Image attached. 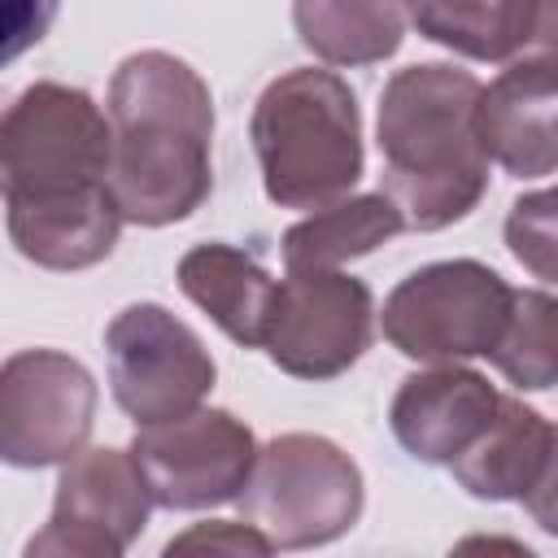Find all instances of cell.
<instances>
[{"label":"cell","mask_w":558,"mask_h":558,"mask_svg":"<svg viewBox=\"0 0 558 558\" xmlns=\"http://www.w3.org/2000/svg\"><path fill=\"white\" fill-rule=\"evenodd\" d=\"M262 187L283 209H323L362 179V113L336 70L296 65L270 78L248 118Z\"/></svg>","instance_id":"3"},{"label":"cell","mask_w":558,"mask_h":558,"mask_svg":"<svg viewBox=\"0 0 558 558\" xmlns=\"http://www.w3.org/2000/svg\"><path fill=\"white\" fill-rule=\"evenodd\" d=\"M514 288L484 262L453 257L410 270L384 301V340L414 362H466L488 357Z\"/></svg>","instance_id":"6"},{"label":"cell","mask_w":558,"mask_h":558,"mask_svg":"<svg viewBox=\"0 0 558 558\" xmlns=\"http://www.w3.org/2000/svg\"><path fill=\"white\" fill-rule=\"evenodd\" d=\"M96 418L92 371L57 349H22L0 371V458L9 466L70 462Z\"/></svg>","instance_id":"10"},{"label":"cell","mask_w":558,"mask_h":558,"mask_svg":"<svg viewBox=\"0 0 558 558\" xmlns=\"http://www.w3.org/2000/svg\"><path fill=\"white\" fill-rule=\"evenodd\" d=\"M523 506L532 514V523H541L545 532L558 536V423L549 432V449H545V462L532 480V488L523 493Z\"/></svg>","instance_id":"25"},{"label":"cell","mask_w":558,"mask_h":558,"mask_svg":"<svg viewBox=\"0 0 558 558\" xmlns=\"http://www.w3.org/2000/svg\"><path fill=\"white\" fill-rule=\"evenodd\" d=\"M275 545L266 541L262 527L253 523H231V519H209L187 527L166 545V554H270Z\"/></svg>","instance_id":"22"},{"label":"cell","mask_w":558,"mask_h":558,"mask_svg":"<svg viewBox=\"0 0 558 558\" xmlns=\"http://www.w3.org/2000/svg\"><path fill=\"white\" fill-rule=\"evenodd\" d=\"M105 357L113 401L140 427L196 410L218 379L205 340L157 301H135L109 318Z\"/></svg>","instance_id":"7"},{"label":"cell","mask_w":558,"mask_h":558,"mask_svg":"<svg viewBox=\"0 0 558 558\" xmlns=\"http://www.w3.org/2000/svg\"><path fill=\"white\" fill-rule=\"evenodd\" d=\"M109 187L135 227H170L214 187V96L174 52H131L109 78Z\"/></svg>","instance_id":"1"},{"label":"cell","mask_w":558,"mask_h":558,"mask_svg":"<svg viewBox=\"0 0 558 558\" xmlns=\"http://www.w3.org/2000/svg\"><path fill=\"white\" fill-rule=\"evenodd\" d=\"M13 248L44 270H87L105 262L122 231V209L109 183H87L57 196L4 201Z\"/></svg>","instance_id":"13"},{"label":"cell","mask_w":558,"mask_h":558,"mask_svg":"<svg viewBox=\"0 0 558 558\" xmlns=\"http://www.w3.org/2000/svg\"><path fill=\"white\" fill-rule=\"evenodd\" d=\"M532 0H410L423 39L471 61H514L527 44Z\"/></svg>","instance_id":"19"},{"label":"cell","mask_w":558,"mask_h":558,"mask_svg":"<svg viewBox=\"0 0 558 558\" xmlns=\"http://www.w3.org/2000/svg\"><path fill=\"white\" fill-rule=\"evenodd\" d=\"M497 401L501 392L480 371L458 362H432L427 371L401 379L388 405V427L410 458L449 466L493 423Z\"/></svg>","instance_id":"12"},{"label":"cell","mask_w":558,"mask_h":558,"mask_svg":"<svg viewBox=\"0 0 558 558\" xmlns=\"http://www.w3.org/2000/svg\"><path fill=\"white\" fill-rule=\"evenodd\" d=\"M131 458L148 480V493L166 510H209L240 501L257 440L231 410H187L166 423H148L131 440Z\"/></svg>","instance_id":"9"},{"label":"cell","mask_w":558,"mask_h":558,"mask_svg":"<svg viewBox=\"0 0 558 558\" xmlns=\"http://www.w3.org/2000/svg\"><path fill=\"white\" fill-rule=\"evenodd\" d=\"M484 83L471 70L423 61L384 83L379 96V192L405 231H440L466 218L488 192V153L475 131Z\"/></svg>","instance_id":"2"},{"label":"cell","mask_w":558,"mask_h":558,"mask_svg":"<svg viewBox=\"0 0 558 558\" xmlns=\"http://www.w3.org/2000/svg\"><path fill=\"white\" fill-rule=\"evenodd\" d=\"M549 432L554 423H545L532 405H523L519 397H501L493 423L475 436L471 449L449 462V471L480 501H523L545 462Z\"/></svg>","instance_id":"16"},{"label":"cell","mask_w":558,"mask_h":558,"mask_svg":"<svg viewBox=\"0 0 558 558\" xmlns=\"http://www.w3.org/2000/svg\"><path fill=\"white\" fill-rule=\"evenodd\" d=\"M61 0H4V61H17L31 44H39L57 17Z\"/></svg>","instance_id":"23"},{"label":"cell","mask_w":558,"mask_h":558,"mask_svg":"<svg viewBox=\"0 0 558 558\" xmlns=\"http://www.w3.org/2000/svg\"><path fill=\"white\" fill-rule=\"evenodd\" d=\"M362 501L366 484L357 462L314 432H283L262 445L240 493L244 519L262 527L275 549H310L344 536L362 519Z\"/></svg>","instance_id":"4"},{"label":"cell","mask_w":558,"mask_h":558,"mask_svg":"<svg viewBox=\"0 0 558 558\" xmlns=\"http://www.w3.org/2000/svg\"><path fill=\"white\" fill-rule=\"evenodd\" d=\"M153 506L131 449H78L61 466L52 514L26 541V558H118L144 532Z\"/></svg>","instance_id":"11"},{"label":"cell","mask_w":558,"mask_h":558,"mask_svg":"<svg viewBox=\"0 0 558 558\" xmlns=\"http://www.w3.org/2000/svg\"><path fill=\"white\" fill-rule=\"evenodd\" d=\"M510 65H536L558 74V0H532L527 44Z\"/></svg>","instance_id":"24"},{"label":"cell","mask_w":558,"mask_h":558,"mask_svg":"<svg viewBox=\"0 0 558 558\" xmlns=\"http://www.w3.org/2000/svg\"><path fill=\"white\" fill-rule=\"evenodd\" d=\"M488 357L523 392L554 388L558 384V296L519 288Z\"/></svg>","instance_id":"20"},{"label":"cell","mask_w":558,"mask_h":558,"mask_svg":"<svg viewBox=\"0 0 558 558\" xmlns=\"http://www.w3.org/2000/svg\"><path fill=\"white\" fill-rule=\"evenodd\" d=\"M506 248L523 270L558 283V187L527 192L506 214Z\"/></svg>","instance_id":"21"},{"label":"cell","mask_w":558,"mask_h":558,"mask_svg":"<svg viewBox=\"0 0 558 558\" xmlns=\"http://www.w3.org/2000/svg\"><path fill=\"white\" fill-rule=\"evenodd\" d=\"M179 288L192 305H201L235 344L257 349L266 340V318L275 305V279L266 266L222 240L196 244L179 257Z\"/></svg>","instance_id":"15"},{"label":"cell","mask_w":558,"mask_h":558,"mask_svg":"<svg viewBox=\"0 0 558 558\" xmlns=\"http://www.w3.org/2000/svg\"><path fill=\"white\" fill-rule=\"evenodd\" d=\"M397 231H405V222L384 192L340 196L283 231V266H340L349 257L375 253Z\"/></svg>","instance_id":"18"},{"label":"cell","mask_w":558,"mask_h":558,"mask_svg":"<svg viewBox=\"0 0 558 558\" xmlns=\"http://www.w3.org/2000/svg\"><path fill=\"white\" fill-rule=\"evenodd\" d=\"M113 122L83 87L31 83L0 118V187L4 201L57 196L109 183Z\"/></svg>","instance_id":"5"},{"label":"cell","mask_w":558,"mask_h":558,"mask_svg":"<svg viewBox=\"0 0 558 558\" xmlns=\"http://www.w3.org/2000/svg\"><path fill=\"white\" fill-rule=\"evenodd\" d=\"M301 44L327 65H375L410 26V0H292Z\"/></svg>","instance_id":"17"},{"label":"cell","mask_w":558,"mask_h":558,"mask_svg":"<svg viewBox=\"0 0 558 558\" xmlns=\"http://www.w3.org/2000/svg\"><path fill=\"white\" fill-rule=\"evenodd\" d=\"M375 336V296L357 275L340 266L288 270L275 288L262 349L296 379L344 375Z\"/></svg>","instance_id":"8"},{"label":"cell","mask_w":558,"mask_h":558,"mask_svg":"<svg viewBox=\"0 0 558 558\" xmlns=\"http://www.w3.org/2000/svg\"><path fill=\"white\" fill-rule=\"evenodd\" d=\"M475 131L506 174L541 179L558 170V74L506 65L475 105Z\"/></svg>","instance_id":"14"}]
</instances>
